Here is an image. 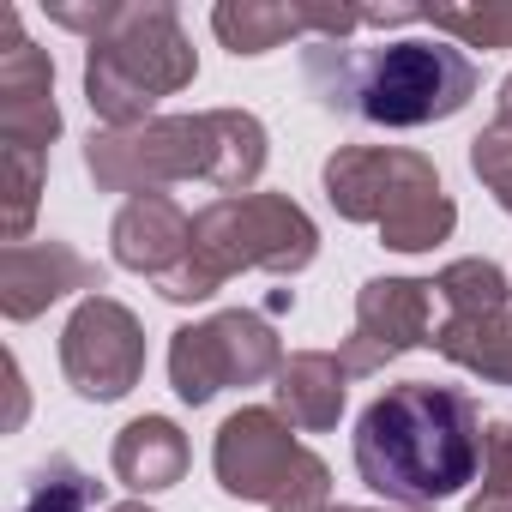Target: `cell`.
Wrapping results in <instances>:
<instances>
[{"mask_svg":"<svg viewBox=\"0 0 512 512\" xmlns=\"http://www.w3.org/2000/svg\"><path fill=\"white\" fill-rule=\"evenodd\" d=\"M356 470L374 494L422 512L482 470V416L458 386H392L356 422Z\"/></svg>","mask_w":512,"mask_h":512,"instance_id":"obj_1","label":"cell"},{"mask_svg":"<svg viewBox=\"0 0 512 512\" xmlns=\"http://www.w3.org/2000/svg\"><path fill=\"white\" fill-rule=\"evenodd\" d=\"M302 73L326 109L368 121V127H428V121L458 115L476 97V61L440 37L434 43L404 37L380 49L320 37L302 49Z\"/></svg>","mask_w":512,"mask_h":512,"instance_id":"obj_2","label":"cell"},{"mask_svg":"<svg viewBox=\"0 0 512 512\" xmlns=\"http://www.w3.org/2000/svg\"><path fill=\"white\" fill-rule=\"evenodd\" d=\"M85 169L103 193H157L169 181H211L223 199L247 193L266 169V127L241 109L151 115L139 127L91 133Z\"/></svg>","mask_w":512,"mask_h":512,"instance_id":"obj_3","label":"cell"},{"mask_svg":"<svg viewBox=\"0 0 512 512\" xmlns=\"http://www.w3.org/2000/svg\"><path fill=\"white\" fill-rule=\"evenodd\" d=\"M320 253L314 217L284 193H235L211 199L193 217V253L157 284L163 302H205L235 272H302Z\"/></svg>","mask_w":512,"mask_h":512,"instance_id":"obj_4","label":"cell"},{"mask_svg":"<svg viewBox=\"0 0 512 512\" xmlns=\"http://www.w3.org/2000/svg\"><path fill=\"white\" fill-rule=\"evenodd\" d=\"M326 199L350 223H380V241L398 253H422L452 235L458 211L440 193V175L422 151L398 145H344L326 163Z\"/></svg>","mask_w":512,"mask_h":512,"instance_id":"obj_5","label":"cell"},{"mask_svg":"<svg viewBox=\"0 0 512 512\" xmlns=\"http://www.w3.org/2000/svg\"><path fill=\"white\" fill-rule=\"evenodd\" d=\"M193 73H199V61H193V43L181 37L175 7L151 0V7H127L121 25L103 43H91L85 97L109 127H139V121H151V103L193 85Z\"/></svg>","mask_w":512,"mask_h":512,"instance_id":"obj_6","label":"cell"},{"mask_svg":"<svg viewBox=\"0 0 512 512\" xmlns=\"http://www.w3.org/2000/svg\"><path fill=\"white\" fill-rule=\"evenodd\" d=\"M211 464L223 494L260 500L266 512H326L332 494V470L290 440V422L278 410H235L217 428Z\"/></svg>","mask_w":512,"mask_h":512,"instance_id":"obj_7","label":"cell"},{"mask_svg":"<svg viewBox=\"0 0 512 512\" xmlns=\"http://www.w3.org/2000/svg\"><path fill=\"white\" fill-rule=\"evenodd\" d=\"M284 368V344L278 332L247 314V308H229V314H211L199 326H181L175 344H169V380L181 392V404H211L223 386H260Z\"/></svg>","mask_w":512,"mask_h":512,"instance_id":"obj_8","label":"cell"},{"mask_svg":"<svg viewBox=\"0 0 512 512\" xmlns=\"http://www.w3.org/2000/svg\"><path fill=\"white\" fill-rule=\"evenodd\" d=\"M61 368L79 398L115 404L139 386L145 374V332L115 296H85L79 314L61 332Z\"/></svg>","mask_w":512,"mask_h":512,"instance_id":"obj_9","label":"cell"},{"mask_svg":"<svg viewBox=\"0 0 512 512\" xmlns=\"http://www.w3.org/2000/svg\"><path fill=\"white\" fill-rule=\"evenodd\" d=\"M428 308H434V284L422 278H374L356 296V332L344 344V374H380L386 362H398L404 350L428 344Z\"/></svg>","mask_w":512,"mask_h":512,"instance_id":"obj_10","label":"cell"},{"mask_svg":"<svg viewBox=\"0 0 512 512\" xmlns=\"http://www.w3.org/2000/svg\"><path fill=\"white\" fill-rule=\"evenodd\" d=\"M0 31H7V49H0V145L13 151H43L61 133V109H55V61L19 31V13L0 7Z\"/></svg>","mask_w":512,"mask_h":512,"instance_id":"obj_11","label":"cell"},{"mask_svg":"<svg viewBox=\"0 0 512 512\" xmlns=\"http://www.w3.org/2000/svg\"><path fill=\"white\" fill-rule=\"evenodd\" d=\"M67 290H103V272L67 241H13L0 253V314L37 320Z\"/></svg>","mask_w":512,"mask_h":512,"instance_id":"obj_12","label":"cell"},{"mask_svg":"<svg viewBox=\"0 0 512 512\" xmlns=\"http://www.w3.org/2000/svg\"><path fill=\"white\" fill-rule=\"evenodd\" d=\"M211 31L235 49V55H266L284 37H308L320 31L326 43H344V31H362V7H284V0H229L211 13Z\"/></svg>","mask_w":512,"mask_h":512,"instance_id":"obj_13","label":"cell"},{"mask_svg":"<svg viewBox=\"0 0 512 512\" xmlns=\"http://www.w3.org/2000/svg\"><path fill=\"white\" fill-rule=\"evenodd\" d=\"M115 241V260L127 272H145V278H169L187 253H193V217L169 199V193H133L109 229Z\"/></svg>","mask_w":512,"mask_h":512,"instance_id":"obj_14","label":"cell"},{"mask_svg":"<svg viewBox=\"0 0 512 512\" xmlns=\"http://www.w3.org/2000/svg\"><path fill=\"white\" fill-rule=\"evenodd\" d=\"M115 476L133 488V494H157V488H175L187 476V434L169 422V416H139L121 428L115 440Z\"/></svg>","mask_w":512,"mask_h":512,"instance_id":"obj_15","label":"cell"},{"mask_svg":"<svg viewBox=\"0 0 512 512\" xmlns=\"http://www.w3.org/2000/svg\"><path fill=\"white\" fill-rule=\"evenodd\" d=\"M344 380H350V374H344L338 356L302 350V356H290V362L278 368V410L290 416V428L320 434V428H332L338 410H344Z\"/></svg>","mask_w":512,"mask_h":512,"instance_id":"obj_16","label":"cell"},{"mask_svg":"<svg viewBox=\"0 0 512 512\" xmlns=\"http://www.w3.org/2000/svg\"><path fill=\"white\" fill-rule=\"evenodd\" d=\"M446 362L494 380V386H512V314H482V320H446L434 338H428Z\"/></svg>","mask_w":512,"mask_h":512,"instance_id":"obj_17","label":"cell"},{"mask_svg":"<svg viewBox=\"0 0 512 512\" xmlns=\"http://www.w3.org/2000/svg\"><path fill=\"white\" fill-rule=\"evenodd\" d=\"M434 296L452 308V320H482V314H506V272L488 260H452L434 278Z\"/></svg>","mask_w":512,"mask_h":512,"instance_id":"obj_18","label":"cell"},{"mask_svg":"<svg viewBox=\"0 0 512 512\" xmlns=\"http://www.w3.org/2000/svg\"><path fill=\"white\" fill-rule=\"evenodd\" d=\"M97 500H103V482H91L73 458H49L31 476V494L19 512H91Z\"/></svg>","mask_w":512,"mask_h":512,"instance_id":"obj_19","label":"cell"},{"mask_svg":"<svg viewBox=\"0 0 512 512\" xmlns=\"http://www.w3.org/2000/svg\"><path fill=\"white\" fill-rule=\"evenodd\" d=\"M422 19L458 37L464 49H512V0H494V7H428Z\"/></svg>","mask_w":512,"mask_h":512,"instance_id":"obj_20","label":"cell"},{"mask_svg":"<svg viewBox=\"0 0 512 512\" xmlns=\"http://www.w3.org/2000/svg\"><path fill=\"white\" fill-rule=\"evenodd\" d=\"M0 193H7V247L25 241L31 217H37V193H43V151H13L0 145Z\"/></svg>","mask_w":512,"mask_h":512,"instance_id":"obj_21","label":"cell"},{"mask_svg":"<svg viewBox=\"0 0 512 512\" xmlns=\"http://www.w3.org/2000/svg\"><path fill=\"white\" fill-rule=\"evenodd\" d=\"M470 512H512V422H488L482 434V494Z\"/></svg>","mask_w":512,"mask_h":512,"instance_id":"obj_22","label":"cell"},{"mask_svg":"<svg viewBox=\"0 0 512 512\" xmlns=\"http://www.w3.org/2000/svg\"><path fill=\"white\" fill-rule=\"evenodd\" d=\"M470 169L488 181V193L512 211V121L494 115L476 139H470Z\"/></svg>","mask_w":512,"mask_h":512,"instance_id":"obj_23","label":"cell"},{"mask_svg":"<svg viewBox=\"0 0 512 512\" xmlns=\"http://www.w3.org/2000/svg\"><path fill=\"white\" fill-rule=\"evenodd\" d=\"M121 13H127V7H49V19H55V25H67V31H85L91 43H103V37L121 25Z\"/></svg>","mask_w":512,"mask_h":512,"instance_id":"obj_24","label":"cell"},{"mask_svg":"<svg viewBox=\"0 0 512 512\" xmlns=\"http://www.w3.org/2000/svg\"><path fill=\"white\" fill-rule=\"evenodd\" d=\"M7 380H13V428H19V416H25V386H19V362H7Z\"/></svg>","mask_w":512,"mask_h":512,"instance_id":"obj_25","label":"cell"},{"mask_svg":"<svg viewBox=\"0 0 512 512\" xmlns=\"http://www.w3.org/2000/svg\"><path fill=\"white\" fill-rule=\"evenodd\" d=\"M500 115H506V121H512V79H506V85H500Z\"/></svg>","mask_w":512,"mask_h":512,"instance_id":"obj_26","label":"cell"},{"mask_svg":"<svg viewBox=\"0 0 512 512\" xmlns=\"http://www.w3.org/2000/svg\"><path fill=\"white\" fill-rule=\"evenodd\" d=\"M109 512H151L145 500H127V506H109Z\"/></svg>","mask_w":512,"mask_h":512,"instance_id":"obj_27","label":"cell"},{"mask_svg":"<svg viewBox=\"0 0 512 512\" xmlns=\"http://www.w3.org/2000/svg\"><path fill=\"white\" fill-rule=\"evenodd\" d=\"M326 512H368V506H326Z\"/></svg>","mask_w":512,"mask_h":512,"instance_id":"obj_28","label":"cell"}]
</instances>
